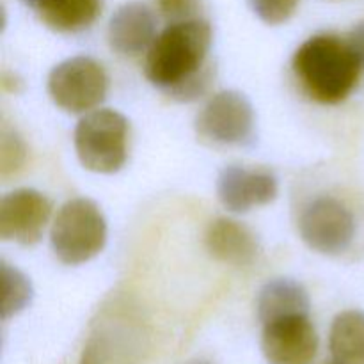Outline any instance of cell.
Listing matches in <instances>:
<instances>
[{
  "mask_svg": "<svg viewBox=\"0 0 364 364\" xmlns=\"http://www.w3.org/2000/svg\"><path fill=\"white\" fill-rule=\"evenodd\" d=\"M331 364H334V363H331Z\"/></svg>",
  "mask_w": 364,
  "mask_h": 364,
  "instance_id": "24",
  "label": "cell"
},
{
  "mask_svg": "<svg viewBox=\"0 0 364 364\" xmlns=\"http://www.w3.org/2000/svg\"><path fill=\"white\" fill-rule=\"evenodd\" d=\"M252 11L269 25H281L290 20L301 0H249Z\"/></svg>",
  "mask_w": 364,
  "mask_h": 364,
  "instance_id": "19",
  "label": "cell"
},
{
  "mask_svg": "<svg viewBox=\"0 0 364 364\" xmlns=\"http://www.w3.org/2000/svg\"><path fill=\"white\" fill-rule=\"evenodd\" d=\"M155 14L146 4L128 2L112 14L109 21L110 48L119 55H139L149 50L156 38Z\"/></svg>",
  "mask_w": 364,
  "mask_h": 364,
  "instance_id": "12",
  "label": "cell"
},
{
  "mask_svg": "<svg viewBox=\"0 0 364 364\" xmlns=\"http://www.w3.org/2000/svg\"><path fill=\"white\" fill-rule=\"evenodd\" d=\"M0 137H2L0 139V176L7 180L23 167L25 159H27V149H25L23 141L16 134V130L9 128L7 124L2 127Z\"/></svg>",
  "mask_w": 364,
  "mask_h": 364,
  "instance_id": "18",
  "label": "cell"
},
{
  "mask_svg": "<svg viewBox=\"0 0 364 364\" xmlns=\"http://www.w3.org/2000/svg\"><path fill=\"white\" fill-rule=\"evenodd\" d=\"M25 4H27V6H31V7H34L36 6V2H38V0H23Z\"/></svg>",
  "mask_w": 364,
  "mask_h": 364,
  "instance_id": "22",
  "label": "cell"
},
{
  "mask_svg": "<svg viewBox=\"0 0 364 364\" xmlns=\"http://www.w3.org/2000/svg\"><path fill=\"white\" fill-rule=\"evenodd\" d=\"M205 244L213 259L233 267L251 265L259 255L256 235L247 226L228 217H219L210 223Z\"/></svg>",
  "mask_w": 364,
  "mask_h": 364,
  "instance_id": "13",
  "label": "cell"
},
{
  "mask_svg": "<svg viewBox=\"0 0 364 364\" xmlns=\"http://www.w3.org/2000/svg\"><path fill=\"white\" fill-rule=\"evenodd\" d=\"M255 110L238 91L213 95L196 117V132L213 144H242L252 137Z\"/></svg>",
  "mask_w": 364,
  "mask_h": 364,
  "instance_id": "8",
  "label": "cell"
},
{
  "mask_svg": "<svg viewBox=\"0 0 364 364\" xmlns=\"http://www.w3.org/2000/svg\"><path fill=\"white\" fill-rule=\"evenodd\" d=\"M299 233L313 251L338 256L354 242L355 220L343 203L326 196L306 206L299 219Z\"/></svg>",
  "mask_w": 364,
  "mask_h": 364,
  "instance_id": "7",
  "label": "cell"
},
{
  "mask_svg": "<svg viewBox=\"0 0 364 364\" xmlns=\"http://www.w3.org/2000/svg\"><path fill=\"white\" fill-rule=\"evenodd\" d=\"M212 43V25L203 18L169 23L146 52V78L180 102L199 98L213 82Z\"/></svg>",
  "mask_w": 364,
  "mask_h": 364,
  "instance_id": "1",
  "label": "cell"
},
{
  "mask_svg": "<svg viewBox=\"0 0 364 364\" xmlns=\"http://www.w3.org/2000/svg\"><path fill=\"white\" fill-rule=\"evenodd\" d=\"M146 343L141 316L127 301H114L98 316L80 364H135Z\"/></svg>",
  "mask_w": 364,
  "mask_h": 364,
  "instance_id": "3",
  "label": "cell"
},
{
  "mask_svg": "<svg viewBox=\"0 0 364 364\" xmlns=\"http://www.w3.org/2000/svg\"><path fill=\"white\" fill-rule=\"evenodd\" d=\"M107 91L109 77L105 68L92 57H71L50 71V98L66 112H91L105 100Z\"/></svg>",
  "mask_w": 364,
  "mask_h": 364,
  "instance_id": "6",
  "label": "cell"
},
{
  "mask_svg": "<svg viewBox=\"0 0 364 364\" xmlns=\"http://www.w3.org/2000/svg\"><path fill=\"white\" fill-rule=\"evenodd\" d=\"M39 20L55 32H80L91 27L102 14V0H38Z\"/></svg>",
  "mask_w": 364,
  "mask_h": 364,
  "instance_id": "14",
  "label": "cell"
},
{
  "mask_svg": "<svg viewBox=\"0 0 364 364\" xmlns=\"http://www.w3.org/2000/svg\"><path fill=\"white\" fill-rule=\"evenodd\" d=\"M130 123L110 109L91 110L75 128V149L82 166L100 174H114L128 159Z\"/></svg>",
  "mask_w": 364,
  "mask_h": 364,
  "instance_id": "4",
  "label": "cell"
},
{
  "mask_svg": "<svg viewBox=\"0 0 364 364\" xmlns=\"http://www.w3.org/2000/svg\"><path fill=\"white\" fill-rule=\"evenodd\" d=\"M347 41L348 45H350L352 52H354L355 57H358L359 64H361V68L364 70V20L359 21V23L352 28Z\"/></svg>",
  "mask_w": 364,
  "mask_h": 364,
  "instance_id": "21",
  "label": "cell"
},
{
  "mask_svg": "<svg viewBox=\"0 0 364 364\" xmlns=\"http://www.w3.org/2000/svg\"><path fill=\"white\" fill-rule=\"evenodd\" d=\"M2 283H4V302L2 318L20 313L32 299V288L27 277L20 270L13 269L2 262Z\"/></svg>",
  "mask_w": 364,
  "mask_h": 364,
  "instance_id": "17",
  "label": "cell"
},
{
  "mask_svg": "<svg viewBox=\"0 0 364 364\" xmlns=\"http://www.w3.org/2000/svg\"><path fill=\"white\" fill-rule=\"evenodd\" d=\"M291 66L304 91L326 105L347 100L363 70L347 39L333 34L313 36L302 43Z\"/></svg>",
  "mask_w": 364,
  "mask_h": 364,
  "instance_id": "2",
  "label": "cell"
},
{
  "mask_svg": "<svg viewBox=\"0 0 364 364\" xmlns=\"http://www.w3.org/2000/svg\"><path fill=\"white\" fill-rule=\"evenodd\" d=\"M52 215V203L34 188H18L0 201V238L34 245L43 237Z\"/></svg>",
  "mask_w": 364,
  "mask_h": 364,
  "instance_id": "10",
  "label": "cell"
},
{
  "mask_svg": "<svg viewBox=\"0 0 364 364\" xmlns=\"http://www.w3.org/2000/svg\"><path fill=\"white\" fill-rule=\"evenodd\" d=\"M52 249L64 265H82L102 252L107 220L95 201L77 198L63 205L50 233Z\"/></svg>",
  "mask_w": 364,
  "mask_h": 364,
  "instance_id": "5",
  "label": "cell"
},
{
  "mask_svg": "<svg viewBox=\"0 0 364 364\" xmlns=\"http://www.w3.org/2000/svg\"><path fill=\"white\" fill-rule=\"evenodd\" d=\"M276 174L265 167L230 166L217 180V196L224 208L244 213L265 206L277 198Z\"/></svg>",
  "mask_w": 364,
  "mask_h": 364,
  "instance_id": "11",
  "label": "cell"
},
{
  "mask_svg": "<svg viewBox=\"0 0 364 364\" xmlns=\"http://www.w3.org/2000/svg\"><path fill=\"white\" fill-rule=\"evenodd\" d=\"M262 323L290 315H309V295L294 279H274L262 288L256 302Z\"/></svg>",
  "mask_w": 364,
  "mask_h": 364,
  "instance_id": "15",
  "label": "cell"
},
{
  "mask_svg": "<svg viewBox=\"0 0 364 364\" xmlns=\"http://www.w3.org/2000/svg\"><path fill=\"white\" fill-rule=\"evenodd\" d=\"M262 350L269 364H311L318 334L308 315H290L263 323Z\"/></svg>",
  "mask_w": 364,
  "mask_h": 364,
  "instance_id": "9",
  "label": "cell"
},
{
  "mask_svg": "<svg viewBox=\"0 0 364 364\" xmlns=\"http://www.w3.org/2000/svg\"><path fill=\"white\" fill-rule=\"evenodd\" d=\"M155 4L159 13L169 23H180V21L201 18V0H155Z\"/></svg>",
  "mask_w": 364,
  "mask_h": 364,
  "instance_id": "20",
  "label": "cell"
},
{
  "mask_svg": "<svg viewBox=\"0 0 364 364\" xmlns=\"http://www.w3.org/2000/svg\"><path fill=\"white\" fill-rule=\"evenodd\" d=\"M191 364H212V363H208V361H194V363H191Z\"/></svg>",
  "mask_w": 364,
  "mask_h": 364,
  "instance_id": "23",
  "label": "cell"
},
{
  "mask_svg": "<svg viewBox=\"0 0 364 364\" xmlns=\"http://www.w3.org/2000/svg\"><path fill=\"white\" fill-rule=\"evenodd\" d=\"M329 350L334 364H364V313L343 311L333 320Z\"/></svg>",
  "mask_w": 364,
  "mask_h": 364,
  "instance_id": "16",
  "label": "cell"
}]
</instances>
